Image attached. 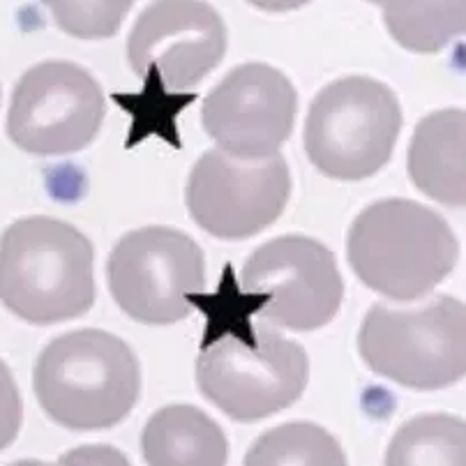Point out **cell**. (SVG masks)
Listing matches in <instances>:
<instances>
[{
    "label": "cell",
    "mask_w": 466,
    "mask_h": 466,
    "mask_svg": "<svg viewBox=\"0 0 466 466\" xmlns=\"http://www.w3.org/2000/svg\"><path fill=\"white\" fill-rule=\"evenodd\" d=\"M0 303L33 323L70 321L95 303L93 245L54 218H25L0 238Z\"/></svg>",
    "instance_id": "cell-1"
},
{
    "label": "cell",
    "mask_w": 466,
    "mask_h": 466,
    "mask_svg": "<svg viewBox=\"0 0 466 466\" xmlns=\"http://www.w3.org/2000/svg\"><path fill=\"white\" fill-rule=\"evenodd\" d=\"M33 388L56 425L76 431L106 430L118 425L139 400V360L111 332L95 328L67 332L40 353Z\"/></svg>",
    "instance_id": "cell-2"
},
{
    "label": "cell",
    "mask_w": 466,
    "mask_h": 466,
    "mask_svg": "<svg viewBox=\"0 0 466 466\" xmlns=\"http://www.w3.org/2000/svg\"><path fill=\"white\" fill-rule=\"evenodd\" d=\"M349 263L365 287L390 300H420L457 263V240L446 219L407 198L368 206L349 231Z\"/></svg>",
    "instance_id": "cell-3"
},
{
    "label": "cell",
    "mask_w": 466,
    "mask_h": 466,
    "mask_svg": "<svg viewBox=\"0 0 466 466\" xmlns=\"http://www.w3.org/2000/svg\"><path fill=\"white\" fill-rule=\"evenodd\" d=\"M309 377L308 353L268 326L227 330L201 349V395L231 420L257 422L291 407Z\"/></svg>",
    "instance_id": "cell-4"
},
{
    "label": "cell",
    "mask_w": 466,
    "mask_h": 466,
    "mask_svg": "<svg viewBox=\"0 0 466 466\" xmlns=\"http://www.w3.org/2000/svg\"><path fill=\"white\" fill-rule=\"evenodd\" d=\"M358 349L379 377L413 390H441L464 379V303L431 298L422 308L374 305L358 332Z\"/></svg>",
    "instance_id": "cell-5"
},
{
    "label": "cell",
    "mask_w": 466,
    "mask_h": 466,
    "mask_svg": "<svg viewBox=\"0 0 466 466\" xmlns=\"http://www.w3.org/2000/svg\"><path fill=\"white\" fill-rule=\"evenodd\" d=\"M402 129L395 93L370 76L332 81L314 97L305 123V150L321 174L365 180L381 171Z\"/></svg>",
    "instance_id": "cell-6"
},
{
    "label": "cell",
    "mask_w": 466,
    "mask_h": 466,
    "mask_svg": "<svg viewBox=\"0 0 466 466\" xmlns=\"http://www.w3.org/2000/svg\"><path fill=\"white\" fill-rule=\"evenodd\" d=\"M118 308L146 326H169L192 312L206 284L204 252L187 233L144 227L127 233L106 266Z\"/></svg>",
    "instance_id": "cell-7"
},
{
    "label": "cell",
    "mask_w": 466,
    "mask_h": 466,
    "mask_svg": "<svg viewBox=\"0 0 466 466\" xmlns=\"http://www.w3.org/2000/svg\"><path fill=\"white\" fill-rule=\"evenodd\" d=\"M106 102L97 81L75 63L30 67L12 93L7 137L30 155H70L93 144Z\"/></svg>",
    "instance_id": "cell-8"
},
{
    "label": "cell",
    "mask_w": 466,
    "mask_h": 466,
    "mask_svg": "<svg viewBox=\"0 0 466 466\" xmlns=\"http://www.w3.org/2000/svg\"><path fill=\"white\" fill-rule=\"evenodd\" d=\"M245 293L258 298L254 312L289 330L326 326L342 305L344 284L330 249L305 236H284L261 245L245 261Z\"/></svg>",
    "instance_id": "cell-9"
},
{
    "label": "cell",
    "mask_w": 466,
    "mask_h": 466,
    "mask_svg": "<svg viewBox=\"0 0 466 466\" xmlns=\"http://www.w3.org/2000/svg\"><path fill=\"white\" fill-rule=\"evenodd\" d=\"M291 197V174L279 155L238 159L208 150L187 180V208L206 233L222 240L252 238L278 222Z\"/></svg>",
    "instance_id": "cell-10"
},
{
    "label": "cell",
    "mask_w": 466,
    "mask_h": 466,
    "mask_svg": "<svg viewBox=\"0 0 466 466\" xmlns=\"http://www.w3.org/2000/svg\"><path fill=\"white\" fill-rule=\"evenodd\" d=\"M227 51V25L204 0H155L141 12L127 40L137 76L150 75L169 93L204 81Z\"/></svg>",
    "instance_id": "cell-11"
},
{
    "label": "cell",
    "mask_w": 466,
    "mask_h": 466,
    "mask_svg": "<svg viewBox=\"0 0 466 466\" xmlns=\"http://www.w3.org/2000/svg\"><path fill=\"white\" fill-rule=\"evenodd\" d=\"M298 95L279 70L248 63L228 72L206 97L204 127L219 150L238 159L278 155L293 129Z\"/></svg>",
    "instance_id": "cell-12"
},
{
    "label": "cell",
    "mask_w": 466,
    "mask_h": 466,
    "mask_svg": "<svg viewBox=\"0 0 466 466\" xmlns=\"http://www.w3.org/2000/svg\"><path fill=\"white\" fill-rule=\"evenodd\" d=\"M464 109L430 114L416 127L409 146V176L413 185L448 208H464Z\"/></svg>",
    "instance_id": "cell-13"
},
{
    "label": "cell",
    "mask_w": 466,
    "mask_h": 466,
    "mask_svg": "<svg viewBox=\"0 0 466 466\" xmlns=\"http://www.w3.org/2000/svg\"><path fill=\"white\" fill-rule=\"evenodd\" d=\"M148 466H227L228 443L222 427L189 404L164 407L141 434Z\"/></svg>",
    "instance_id": "cell-14"
},
{
    "label": "cell",
    "mask_w": 466,
    "mask_h": 466,
    "mask_svg": "<svg viewBox=\"0 0 466 466\" xmlns=\"http://www.w3.org/2000/svg\"><path fill=\"white\" fill-rule=\"evenodd\" d=\"M386 466H466V427L460 416L425 413L392 437Z\"/></svg>",
    "instance_id": "cell-15"
},
{
    "label": "cell",
    "mask_w": 466,
    "mask_h": 466,
    "mask_svg": "<svg viewBox=\"0 0 466 466\" xmlns=\"http://www.w3.org/2000/svg\"><path fill=\"white\" fill-rule=\"evenodd\" d=\"M243 466H347V455L330 431L314 422H289L263 431Z\"/></svg>",
    "instance_id": "cell-16"
},
{
    "label": "cell",
    "mask_w": 466,
    "mask_h": 466,
    "mask_svg": "<svg viewBox=\"0 0 466 466\" xmlns=\"http://www.w3.org/2000/svg\"><path fill=\"white\" fill-rule=\"evenodd\" d=\"M388 33L413 54H437L464 33V0H418L383 12Z\"/></svg>",
    "instance_id": "cell-17"
},
{
    "label": "cell",
    "mask_w": 466,
    "mask_h": 466,
    "mask_svg": "<svg viewBox=\"0 0 466 466\" xmlns=\"http://www.w3.org/2000/svg\"><path fill=\"white\" fill-rule=\"evenodd\" d=\"M63 33L79 40H106L123 25L135 0H42Z\"/></svg>",
    "instance_id": "cell-18"
},
{
    "label": "cell",
    "mask_w": 466,
    "mask_h": 466,
    "mask_svg": "<svg viewBox=\"0 0 466 466\" xmlns=\"http://www.w3.org/2000/svg\"><path fill=\"white\" fill-rule=\"evenodd\" d=\"M24 404L10 368L0 360V451L12 446L21 430Z\"/></svg>",
    "instance_id": "cell-19"
},
{
    "label": "cell",
    "mask_w": 466,
    "mask_h": 466,
    "mask_svg": "<svg viewBox=\"0 0 466 466\" xmlns=\"http://www.w3.org/2000/svg\"><path fill=\"white\" fill-rule=\"evenodd\" d=\"M58 466H132L127 457L111 446H79L65 452Z\"/></svg>",
    "instance_id": "cell-20"
},
{
    "label": "cell",
    "mask_w": 466,
    "mask_h": 466,
    "mask_svg": "<svg viewBox=\"0 0 466 466\" xmlns=\"http://www.w3.org/2000/svg\"><path fill=\"white\" fill-rule=\"evenodd\" d=\"M248 3H252L254 7H258L263 12H275V15H279V12H291L308 5L309 0H248Z\"/></svg>",
    "instance_id": "cell-21"
},
{
    "label": "cell",
    "mask_w": 466,
    "mask_h": 466,
    "mask_svg": "<svg viewBox=\"0 0 466 466\" xmlns=\"http://www.w3.org/2000/svg\"><path fill=\"white\" fill-rule=\"evenodd\" d=\"M370 3H374V5L383 7V12H388V10H400V7L413 5V3H418V0H370Z\"/></svg>",
    "instance_id": "cell-22"
},
{
    "label": "cell",
    "mask_w": 466,
    "mask_h": 466,
    "mask_svg": "<svg viewBox=\"0 0 466 466\" xmlns=\"http://www.w3.org/2000/svg\"><path fill=\"white\" fill-rule=\"evenodd\" d=\"M10 466H58V464H46V461H40V460H21V461H15V464Z\"/></svg>",
    "instance_id": "cell-23"
}]
</instances>
